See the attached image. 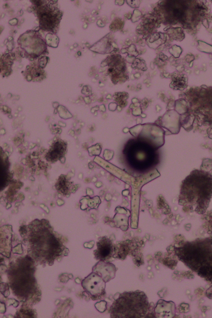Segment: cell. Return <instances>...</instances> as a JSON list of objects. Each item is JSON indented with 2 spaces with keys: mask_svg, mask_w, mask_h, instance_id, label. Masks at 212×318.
Wrapping results in <instances>:
<instances>
[{
  "mask_svg": "<svg viewBox=\"0 0 212 318\" xmlns=\"http://www.w3.org/2000/svg\"><path fill=\"white\" fill-rule=\"evenodd\" d=\"M175 87L177 89H184L186 87L187 84V78L185 75H181L180 78H178L174 82Z\"/></svg>",
  "mask_w": 212,
  "mask_h": 318,
  "instance_id": "12",
  "label": "cell"
},
{
  "mask_svg": "<svg viewBox=\"0 0 212 318\" xmlns=\"http://www.w3.org/2000/svg\"><path fill=\"white\" fill-rule=\"evenodd\" d=\"M35 2H36L37 5H40L41 6L39 9L37 13L40 20H41V23H43V22L44 23L46 21V24H49L50 30H53L54 27H57L59 20V17H57V16L59 15L60 13H53V10L51 8L50 9H49V7H47L48 5H44L43 7V5H42L43 1H37Z\"/></svg>",
  "mask_w": 212,
  "mask_h": 318,
  "instance_id": "7",
  "label": "cell"
},
{
  "mask_svg": "<svg viewBox=\"0 0 212 318\" xmlns=\"http://www.w3.org/2000/svg\"><path fill=\"white\" fill-rule=\"evenodd\" d=\"M132 110L133 115V116H135V117H136V116H140V115H141V114L142 113V111L141 108V107L135 108Z\"/></svg>",
  "mask_w": 212,
  "mask_h": 318,
  "instance_id": "13",
  "label": "cell"
},
{
  "mask_svg": "<svg viewBox=\"0 0 212 318\" xmlns=\"http://www.w3.org/2000/svg\"><path fill=\"white\" fill-rule=\"evenodd\" d=\"M176 113L173 110L167 111L162 117L158 118L155 123L168 130L172 133H175L176 132V126L178 121L177 119H176V116H174Z\"/></svg>",
  "mask_w": 212,
  "mask_h": 318,
  "instance_id": "10",
  "label": "cell"
},
{
  "mask_svg": "<svg viewBox=\"0 0 212 318\" xmlns=\"http://www.w3.org/2000/svg\"><path fill=\"white\" fill-rule=\"evenodd\" d=\"M180 260L208 282L212 283V238L198 239L174 247Z\"/></svg>",
  "mask_w": 212,
  "mask_h": 318,
  "instance_id": "2",
  "label": "cell"
},
{
  "mask_svg": "<svg viewBox=\"0 0 212 318\" xmlns=\"http://www.w3.org/2000/svg\"><path fill=\"white\" fill-rule=\"evenodd\" d=\"M212 198V175L194 170L182 181L179 204L199 215L205 214Z\"/></svg>",
  "mask_w": 212,
  "mask_h": 318,
  "instance_id": "1",
  "label": "cell"
},
{
  "mask_svg": "<svg viewBox=\"0 0 212 318\" xmlns=\"http://www.w3.org/2000/svg\"><path fill=\"white\" fill-rule=\"evenodd\" d=\"M174 310L175 305L173 302L160 300L155 309V313L156 317H173Z\"/></svg>",
  "mask_w": 212,
  "mask_h": 318,
  "instance_id": "11",
  "label": "cell"
},
{
  "mask_svg": "<svg viewBox=\"0 0 212 318\" xmlns=\"http://www.w3.org/2000/svg\"><path fill=\"white\" fill-rule=\"evenodd\" d=\"M149 309L147 296L137 290L120 294L111 306L110 312L112 318H144Z\"/></svg>",
  "mask_w": 212,
  "mask_h": 318,
  "instance_id": "3",
  "label": "cell"
},
{
  "mask_svg": "<svg viewBox=\"0 0 212 318\" xmlns=\"http://www.w3.org/2000/svg\"><path fill=\"white\" fill-rule=\"evenodd\" d=\"M117 107L118 105L117 103L112 102L109 104V110L111 111H114L117 109Z\"/></svg>",
  "mask_w": 212,
  "mask_h": 318,
  "instance_id": "14",
  "label": "cell"
},
{
  "mask_svg": "<svg viewBox=\"0 0 212 318\" xmlns=\"http://www.w3.org/2000/svg\"><path fill=\"white\" fill-rule=\"evenodd\" d=\"M132 102L133 103L135 104L138 103V102H139V101H138V100H137V99L134 98L133 99Z\"/></svg>",
  "mask_w": 212,
  "mask_h": 318,
  "instance_id": "19",
  "label": "cell"
},
{
  "mask_svg": "<svg viewBox=\"0 0 212 318\" xmlns=\"http://www.w3.org/2000/svg\"><path fill=\"white\" fill-rule=\"evenodd\" d=\"M156 110H157V112H159V111H160V110H159V109H160V110H161V108L160 107V106H159V105H156Z\"/></svg>",
  "mask_w": 212,
  "mask_h": 318,
  "instance_id": "20",
  "label": "cell"
},
{
  "mask_svg": "<svg viewBox=\"0 0 212 318\" xmlns=\"http://www.w3.org/2000/svg\"><path fill=\"white\" fill-rule=\"evenodd\" d=\"M130 133L135 139L157 150L164 143V131L156 123L137 124L129 129Z\"/></svg>",
  "mask_w": 212,
  "mask_h": 318,
  "instance_id": "5",
  "label": "cell"
},
{
  "mask_svg": "<svg viewBox=\"0 0 212 318\" xmlns=\"http://www.w3.org/2000/svg\"><path fill=\"white\" fill-rule=\"evenodd\" d=\"M78 185H75V186L74 187H73V188L72 190V192H73V193H75V192L76 190H77V189H78Z\"/></svg>",
  "mask_w": 212,
  "mask_h": 318,
  "instance_id": "17",
  "label": "cell"
},
{
  "mask_svg": "<svg viewBox=\"0 0 212 318\" xmlns=\"http://www.w3.org/2000/svg\"><path fill=\"white\" fill-rule=\"evenodd\" d=\"M114 252V247L112 241L106 237H103L97 242V249L94 251V255L98 260L104 261L110 259Z\"/></svg>",
  "mask_w": 212,
  "mask_h": 318,
  "instance_id": "8",
  "label": "cell"
},
{
  "mask_svg": "<svg viewBox=\"0 0 212 318\" xmlns=\"http://www.w3.org/2000/svg\"><path fill=\"white\" fill-rule=\"evenodd\" d=\"M141 117H142V118H145L146 117L147 115H146V114H145V113H142L141 114Z\"/></svg>",
  "mask_w": 212,
  "mask_h": 318,
  "instance_id": "21",
  "label": "cell"
},
{
  "mask_svg": "<svg viewBox=\"0 0 212 318\" xmlns=\"http://www.w3.org/2000/svg\"><path fill=\"white\" fill-rule=\"evenodd\" d=\"M123 132L124 133H127L129 132V128H127V127H125V128L123 130Z\"/></svg>",
  "mask_w": 212,
  "mask_h": 318,
  "instance_id": "18",
  "label": "cell"
},
{
  "mask_svg": "<svg viewBox=\"0 0 212 318\" xmlns=\"http://www.w3.org/2000/svg\"><path fill=\"white\" fill-rule=\"evenodd\" d=\"M99 110H100V111H102V112H105L106 111V108H105V105H104V104H102V105L100 106V108H99Z\"/></svg>",
  "mask_w": 212,
  "mask_h": 318,
  "instance_id": "15",
  "label": "cell"
},
{
  "mask_svg": "<svg viewBox=\"0 0 212 318\" xmlns=\"http://www.w3.org/2000/svg\"><path fill=\"white\" fill-rule=\"evenodd\" d=\"M157 150L137 139H131L125 144L124 153L134 168L146 170L158 162Z\"/></svg>",
  "mask_w": 212,
  "mask_h": 318,
  "instance_id": "4",
  "label": "cell"
},
{
  "mask_svg": "<svg viewBox=\"0 0 212 318\" xmlns=\"http://www.w3.org/2000/svg\"><path fill=\"white\" fill-rule=\"evenodd\" d=\"M106 282L101 276L96 272L92 273L85 278L82 282L84 289L90 294L93 300L101 299L106 295Z\"/></svg>",
  "mask_w": 212,
  "mask_h": 318,
  "instance_id": "6",
  "label": "cell"
},
{
  "mask_svg": "<svg viewBox=\"0 0 212 318\" xmlns=\"http://www.w3.org/2000/svg\"><path fill=\"white\" fill-rule=\"evenodd\" d=\"M93 271L101 276L104 281L107 282L114 278L116 269L112 263L100 261L93 268Z\"/></svg>",
  "mask_w": 212,
  "mask_h": 318,
  "instance_id": "9",
  "label": "cell"
},
{
  "mask_svg": "<svg viewBox=\"0 0 212 318\" xmlns=\"http://www.w3.org/2000/svg\"><path fill=\"white\" fill-rule=\"evenodd\" d=\"M142 122V119L141 118H138V119H137V120H136V123H137V124H141Z\"/></svg>",
  "mask_w": 212,
  "mask_h": 318,
  "instance_id": "16",
  "label": "cell"
},
{
  "mask_svg": "<svg viewBox=\"0 0 212 318\" xmlns=\"http://www.w3.org/2000/svg\"><path fill=\"white\" fill-rule=\"evenodd\" d=\"M122 107H120V106H118V107H117V110H118V111H121L122 110Z\"/></svg>",
  "mask_w": 212,
  "mask_h": 318,
  "instance_id": "22",
  "label": "cell"
}]
</instances>
